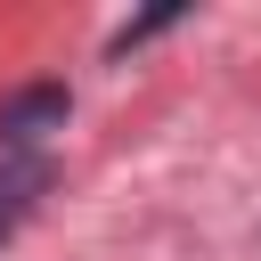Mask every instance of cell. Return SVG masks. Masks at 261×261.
I'll list each match as a JSON object with an SVG mask.
<instances>
[{"instance_id": "6da1fadb", "label": "cell", "mask_w": 261, "mask_h": 261, "mask_svg": "<svg viewBox=\"0 0 261 261\" xmlns=\"http://www.w3.org/2000/svg\"><path fill=\"white\" fill-rule=\"evenodd\" d=\"M49 130H65V90L57 82H33V90H16L8 106H0V147H33V139H49Z\"/></svg>"}, {"instance_id": "7a4b0ae2", "label": "cell", "mask_w": 261, "mask_h": 261, "mask_svg": "<svg viewBox=\"0 0 261 261\" xmlns=\"http://www.w3.org/2000/svg\"><path fill=\"white\" fill-rule=\"evenodd\" d=\"M41 188H49V163H41V155H16V163L0 171V237L24 220V204H33Z\"/></svg>"}]
</instances>
